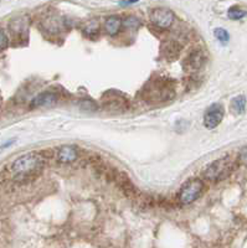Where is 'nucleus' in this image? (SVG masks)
Instances as JSON below:
<instances>
[{
  "instance_id": "f257e3e1",
  "label": "nucleus",
  "mask_w": 247,
  "mask_h": 248,
  "mask_svg": "<svg viewBox=\"0 0 247 248\" xmlns=\"http://www.w3.org/2000/svg\"><path fill=\"white\" fill-rule=\"evenodd\" d=\"M144 94H146L148 102H152V103L168 102L174 98L175 96L174 83L171 82V79L157 78L149 82V85L144 90Z\"/></svg>"
},
{
  "instance_id": "f3484780",
  "label": "nucleus",
  "mask_w": 247,
  "mask_h": 248,
  "mask_svg": "<svg viewBox=\"0 0 247 248\" xmlns=\"http://www.w3.org/2000/svg\"><path fill=\"white\" fill-rule=\"evenodd\" d=\"M9 46V40L4 31L0 30V51H4Z\"/></svg>"
},
{
  "instance_id": "2eb2a0df",
  "label": "nucleus",
  "mask_w": 247,
  "mask_h": 248,
  "mask_svg": "<svg viewBox=\"0 0 247 248\" xmlns=\"http://www.w3.org/2000/svg\"><path fill=\"white\" fill-rule=\"evenodd\" d=\"M228 16L230 17L231 20H241L242 17L246 16V12L242 10V9L237 8V6H232V8L229 9Z\"/></svg>"
},
{
  "instance_id": "423d86ee",
  "label": "nucleus",
  "mask_w": 247,
  "mask_h": 248,
  "mask_svg": "<svg viewBox=\"0 0 247 248\" xmlns=\"http://www.w3.org/2000/svg\"><path fill=\"white\" fill-rule=\"evenodd\" d=\"M224 118V107L219 103L211 105L204 114V124L209 129L216 128Z\"/></svg>"
},
{
  "instance_id": "ddd939ff",
  "label": "nucleus",
  "mask_w": 247,
  "mask_h": 248,
  "mask_svg": "<svg viewBox=\"0 0 247 248\" xmlns=\"http://www.w3.org/2000/svg\"><path fill=\"white\" fill-rule=\"evenodd\" d=\"M231 108L236 114H242L246 108V97L245 96H237L232 99L231 103Z\"/></svg>"
},
{
  "instance_id": "6e6552de",
  "label": "nucleus",
  "mask_w": 247,
  "mask_h": 248,
  "mask_svg": "<svg viewBox=\"0 0 247 248\" xmlns=\"http://www.w3.org/2000/svg\"><path fill=\"white\" fill-rule=\"evenodd\" d=\"M57 102V96L52 92H42L37 94L33 102H31V107H45V106H52Z\"/></svg>"
},
{
  "instance_id": "9b49d317",
  "label": "nucleus",
  "mask_w": 247,
  "mask_h": 248,
  "mask_svg": "<svg viewBox=\"0 0 247 248\" xmlns=\"http://www.w3.org/2000/svg\"><path fill=\"white\" fill-rule=\"evenodd\" d=\"M126 98H122V97L119 96V94H117V93H110V94H108V99H107V101H103V103L104 107H108L112 110H115L123 108L124 105H126Z\"/></svg>"
},
{
  "instance_id": "f03ea898",
  "label": "nucleus",
  "mask_w": 247,
  "mask_h": 248,
  "mask_svg": "<svg viewBox=\"0 0 247 248\" xmlns=\"http://www.w3.org/2000/svg\"><path fill=\"white\" fill-rule=\"evenodd\" d=\"M42 167H44V160L41 156L34 153H29L19 156L12 164V171L15 176L19 178H29L41 171Z\"/></svg>"
},
{
  "instance_id": "f8f14e48",
  "label": "nucleus",
  "mask_w": 247,
  "mask_h": 248,
  "mask_svg": "<svg viewBox=\"0 0 247 248\" xmlns=\"http://www.w3.org/2000/svg\"><path fill=\"white\" fill-rule=\"evenodd\" d=\"M10 28H12V32L14 35L20 36L21 34L28 31V19L24 16L16 17L15 20H13L12 24H10Z\"/></svg>"
},
{
  "instance_id": "dca6fc26",
  "label": "nucleus",
  "mask_w": 247,
  "mask_h": 248,
  "mask_svg": "<svg viewBox=\"0 0 247 248\" xmlns=\"http://www.w3.org/2000/svg\"><path fill=\"white\" fill-rule=\"evenodd\" d=\"M124 26L126 28H132V29H138L141 26V20L135 16H128L124 20Z\"/></svg>"
},
{
  "instance_id": "aec40b11",
  "label": "nucleus",
  "mask_w": 247,
  "mask_h": 248,
  "mask_svg": "<svg viewBox=\"0 0 247 248\" xmlns=\"http://www.w3.org/2000/svg\"><path fill=\"white\" fill-rule=\"evenodd\" d=\"M0 105H1V97H0Z\"/></svg>"
},
{
  "instance_id": "39448f33",
  "label": "nucleus",
  "mask_w": 247,
  "mask_h": 248,
  "mask_svg": "<svg viewBox=\"0 0 247 248\" xmlns=\"http://www.w3.org/2000/svg\"><path fill=\"white\" fill-rule=\"evenodd\" d=\"M174 13L165 8H157L150 13V21L160 29H169L174 23Z\"/></svg>"
},
{
  "instance_id": "7ed1b4c3",
  "label": "nucleus",
  "mask_w": 247,
  "mask_h": 248,
  "mask_svg": "<svg viewBox=\"0 0 247 248\" xmlns=\"http://www.w3.org/2000/svg\"><path fill=\"white\" fill-rule=\"evenodd\" d=\"M233 164L229 156L220 158L211 163L205 170V178L210 181H221L231 174Z\"/></svg>"
},
{
  "instance_id": "9d476101",
  "label": "nucleus",
  "mask_w": 247,
  "mask_h": 248,
  "mask_svg": "<svg viewBox=\"0 0 247 248\" xmlns=\"http://www.w3.org/2000/svg\"><path fill=\"white\" fill-rule=\"evenodd\" d=\"M122 25H123V21L115 15L112 16H108L106 19V23H104V29H106L107 34L111 35V36H115L119 32Z\"/></svg>"
},
{
  "instance_id": "6ab92c4d",
  "label": "nucleus",
  "mask_w": 247,
  "mask_h": 248,
  "mask_svg": "<svg viewBox=\"0 0 247 248\" xmlns=\"http://www.w3.org/2000/svg\"><path fill=\"white\" fill-rule=\"evenodd\" d=\"M138 0H123V1H121V5H130V4H133V3H137Z\"/></svg>"
},
{
  "instance_id": "1a4fd4ad",
  "label": "nucleus",
  "mask_w": 247,
  "mask_h": 248,
  "mask_svg": "<svg viewBox=\"0 0 247 248\" xmlns=\"http://www.w3.org/2000/svg\"><path fill=\"white\" fill-rule=\"evenodd\" d=\"M77 158V149L73 145H65L61 147L57 152V160L60 163L64 164H70L72 161L76 160Z\"/></svg>"
},
{
  "instance_id": "a211bd4d",
  "label": "nucleus",
  "mask_w": 247,
  "mask_h": 248,
  "mask_svg": "<svg viewBox=\"0 0 247 248\" xmlns=\"http://www.w3.org/2000/svg\"><path fill=\"white\" fill-rule=\"evenodd\" d=\"M239 160L240 163L244 164V165H247V148H244V149L240 152Z\"/></svg>"
},
{
  "instance_id": "20e7f679",
  "label": "nucleus",
  "mask_w": 247,
  "mask_h": 248,
  "mask_svg": "<svg viewBox=\"0 0 247 248\" xmlns=\"http://www.w3.org/2000/svg\"><path fill=\"white\" fill-rule=\"evenodd\" d=\"M204 184L199 179H190L181 186L179 192V201L182 205H190L200 198Z\"/></svg>"
},
{
  "instance_id": "0eeeda50",
  "label": "nucleus",
  "mask_w": 247,
  "mask_h": 248,
  "mask_svg": "<svg viewBox=\"0 0 247 248\" xmlns=\"http://www.w3.org/2000/svg\"><path fill=\"white\" fill-rule=\"evenodd\" d=\"M205 63V55L201 50H193L184 60V68L186 71H197Z\"/></svg>"
},
{
  "instance_id": "4468645a",
  "label": "nucleus",
  "mask_w": 247,
  "mask_h": 248,
  "mask_svg": "<svg viewBox=\"0 0 247 248\" xmlns=\"http://www.w3.org/2000/svg\"><path fill=\"white\" fill-rule=\"evenodd\" d=\"M214 35H215V37L219 40L222 45H228L229 41H230V35H229L228 31L222 28L215 29V30H214Z\"/></svg>"
}]
</instances>
